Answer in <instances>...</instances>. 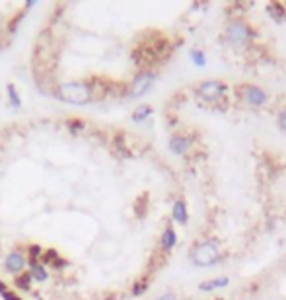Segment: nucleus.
Listing matches in <instances>:
<instances>
[{
    "label": "nucleus",
    "mask_w": 286,
    "mask_h": 300,
    "mask_svg": "<svg viewBox=\"0 0 286 300\" xmlns=\"http://www.w3.org/2000/svg\"><path fill=\"white\" fill-rule=\"evenodd\" d=\"M57 98L70 103H88L92 101V94H90L88 82H66L57 88Z\"/></svg>",
    "instance_id": "1"
},
{
    "label": "nucleus",
    "mask_w": 286,
    "mask_h": 300,
    "mask_svg": "<svg viewBox=\"0 0 286 300\" xmlns=\"http://www.w3.org/2000/svg\"><path fill=\"white\" fill-rule=\"evenodd\" d=\"M191 259H193L195 265L199 267L212 265V263L220 261V252L216 250V246L212 242H204V244L195 248V252L191 254Z\"/></svg>",
    "instance_id": "2"
},
{
    "label": "nucleus",
    "mask_w": 286,
    "mask_h": 300,
    "mask_svg": "<svg viewBox=\"0 0 286 300\" xmlns=\"http://www.w3.org/2000/svg\"><path fill=\"white\" fill-rule=\"evenodd\" d=\"M251 35H253L251 30H249L242 20H234V22L228 26V30H226V41H230V43H234V45H242V43H245Z\"/></svg>",
    "instance_id": "3"
},
{
    "label": "nucleus",
    "mask_w": 286,
    "mask_h": 300,
    "mask_svg": "<svg viewBox=\"0 0 286 300\" xmlns=\"http://www.w3.org/2000/svg\"><path fill=\"white\" fill-rule=\"evenodd\" d=\"M236 94H240L244 100H247L251 105H263V103H267V100H269V96H267L261 88L251 86V84H242L240 88H236Z\"/></svg>",
    "instance_id": "4"
},
{
    "label": "nucleus",
    "mask_w": 286,
    "mask_h": 300,
    "mask_svg": "<svg viewBox=\"0 0 286 300\" xmlns=\"http://www.w3.org/2000/svg\"><path fill=\"white\" fill-rule=\"evenodd\" d=\"M152 82H154V74H152V72H142V74H138L136 80H132V86H130V90H128V96H130V98H140L144 92L150 90Z\"/></svg>",
    "instance_id": "5"
},
{
    "label": "nucleus",
    "mask_w": 286,
    "mask_h": 300,
    "mask_svg": "<svg viewBox=\"0 0 286 300\" xmlns=\"http://www.w3.org/2000/svg\"><path fill=\"white\" fill-rule=\"evenodd\" d=\"M197 92H199L203 98L218 100V98H222L224 96L226 86H224L222 82H218V80H210V82H203V84L197 88Z\"/></svg>",
    "instance_id": "6"
},
{
    "label": "nucleus",
    "mask_w": 286,
    "mask_h": 300,
    "mask_svg": "<svg viewBox=\"0 0 286 300\" xmlns=\"http://www.w3.org/2000/svg\"><path fill=\"white\" fill-rule=\"evenodd\" d=\"M4 265H6V269H8L10 273L20 275V273H24V267H26V257H24L20 252H10V254L6 256Z\"/></svg>",
    "instance_id": "7"
},
{
    "label": "nucleus",
    "mask_w": 286,
    "mask_h": 300,
    "mask_svg": "<svg viewBox=\"0 0 286 300\" xmlns=\"http://www.w3.org/2000/svg\"><path fill=\"white\" fill-rule=\"evenodd\" d=\"M175 242H177V234L175 230L171 228V226H167L163 234L160 236V246H162V250H163V254H169L173 248H175Z\"/></svg>",
    "instance_id": "8"
},
{
    "label": "nucleus",
    "mask_w": 286,
    "mask_h": 300,
    "mask_svg": "<svg viewBox=\"0 0 286 300\" xmlns=\"http://www.w3.org/2000/svg\"><path fill=\"white\" fill-rule=\"evenodd\" d=\"M169 148L175 152V154H185L187 150L191 148V140L187 136H181V134H177V136H173L171 138V142H169Z\"/></svg>",
    "instance_id": "9"
},
{
    "label": "nucleus",
    "mask_w": 286,
    "mask_h": 300,
    "mask_svg": "<svg viewBox=\"0 0 286 300\" xmlns=\"http://www.w3.org/2000/svg\"><path fill=\"white\" fill-rule=\"evenodd\" d=\"M228 285V277H218V279H212V281H204V283H201L199 285V289L201 291H206V293H210V291H216V289H222Z\"/></svg>",
    "instance_id": "10"
},
{
    "label": "nucleus",
    "mask_w": 286,
    "mask_h": 300,
    "mask_svg": "<svg viewBox=\"0 0 286 300\" xmlns=\"http://www.w3.org/2000/svg\"><path fill=\"white\" fill-rule=\"evenodd\" d=\"M173 218L177 222H181V224L187 222V207H185L183 201H175V205H173Z\"/></svg>",
    "instance_id": "11"
},
{
    "label": "nucleus",
    "mask_w": 286,
    "mask_h": 300,
    "mask_svg": "<svg viewBox=\"0 0 286 300\" xmlns=\"http://www.w3.org/2000/svg\"><path fill=\"white\" fill-rule=\"evenodd\" d=\"M30 275H32V279H35V283H43L49 279V273H47L45 265H39V263H33L30 269Z\"/></svg>",
    "instance_id": "12"
},
{
    "label": "nucleus",
    "mask_w": 286,
    "mask_h": 300,
    "mask_svg": "<svg viewBox=\"0 0 286 300\" xmlns=\"http://www.w3.org/2000/svg\"><path fill=\"white\" fill-rule=\"evenodd\" d=\"M43 259L47 261V263H51V265H55V267H61V265H64L66 261H64L63 257L55 252V250H49V252H45L43 254Z\"/></svg>",
    "instance_id": "13"
},
{
    "label": "nucleus",
    "mask_w": 286,
    "mask_h": 300,
    "mask_svg": "<svg viewBox=\"0 0 286 300\" xmlns=\"http://www.w3.org/2000/svg\"><path fill=\"white\" fill-rule=\"evenodd\" d=\"M152 115V107L150 105H140L134 113H132V121H136V123H142L146 117H150Z\"/></svg>",
    "instance_id": "14"
},
{
    "label": "nucleus",
    "mask_w": 286,
    "mask_h": 300,
    "mask_svg": "<svg viewBox=\"0 0 286 300\" xmlns=\"http://www.w3.org/2000/svg\"><path fill=\"white\" fill-rule=\"evenodd\" d=\"M16 287L18 289H22V291H30L32 289V275L30 273H20L18 277H16Z\"/></svg>",
    "instance_id": "15"
},
{
    "label": "nucleus",
    "mask_w": 286,
    "mask_h": 300,
    "mask_svg": "<svg viewBox=\"0 0 286 300\" xmlns=\"http://www.w3.org/2000/svg\"><path fill=\"white\" fill-rule=\"evenodd\" d=\"M267 10L275 16V20H283V18H285V6H283V4H279V2L269 4V8H267Z\"/></svg>",
    "instance_id": "16"
},
{
    "label": "nucleus",
    "mask_w": 286,
    "mask_h": 300,
    "mask_svg": "<svg viewBox=\"0 0 286 300\" xmlns=\"http://www.w3.org/2000/svg\"><path fill=\"white\" fill-rule=\"evenodd\" d=\"M189 57H191V61H193L197 67H204V63H206V59H204L203 51H199V49H191Z\"/></svg>",
    "instance_id": "17"
},
{
    "label": "nucleus",
    "mask_w": 286,
    "mask_h": 300,
    "mask_svg": "<svg viewBox=\"0 0 286 300\" xmlns=\"http://www.w3.org/2000/svg\"><path fill=\"white\" fill-rule=\"evenodd\" d=\"M8 92H10V103H12V107H20V105H22V101H20V96H18V92H16L14 84H10V86H8Z\"/></svg>",
    "instance_id": "18"
},
{
    "label": "nucleus",
    "mask_w": 286,
    "mask_h": 300,
    "mask_svg": "<svg viewBox=\"0 0 286 300\" xmlns=\"http://www.w3.org/2000/svg\"><path fill=\"white\" fill-rule=\"evenodd\" d=\"M66 125H68V129H70V131H74V133H76V131H82V129H84V123H82V121H74V119L66 121Z\"/></svg>",
    "instance_id": "19"
},
{
    "label": "nucleus",
    "mask_w": 286,
    "mask_h": 300,
    "mask_svg": "<svg viewBox=\"0 0 286 300\" xmlns=\"http://www.w3.org/2000/svg\"><path fill=\"white\" fill-rule=\"evenodd\" d=\"M146 289H148V283H142V281H140V283H136V285L132 287V295H142Z\"/></svg>",
    "instance_id": "20"
},
{
    "label": "nucleus",
    "mask_w": 286,
    "mask_h": 300,
    "mask_svg": "<svg viewBox=\"0 0 286 300\" xmlns=\"http://www.w3.org/2000/svg\"><path fill=\"white\" fill-rule=\"evenodd\" d=\"M30 256H32V259L33 257H41V248L39 246H32L30 248Z\"/></svg>",
    "instance_id": "21"
},
{
    "label": "nucleus",
    "mask_w": 286,
    "mask_h": 300,
    "mask_svg": "<svg viewBox=\"0 0 286 300\" xmlns=\"http://www.w3.org/2000/svg\"><path fill=\"white\" fill-rule=\"evenodd\" d=\"M279 123H281V127H283V129L286 131V109L283 111V113H281V117H279Z\"/></svg>",
    "instance_id": "22"
},
{
    "label": "nucleus",
    "mask_w": 286,
    "mask_h": 300,
    "mask_svg": "<svg viewBox=\"0 0 286 300\" xmlns=\"http://www.w3.org/2000/svg\"><path fill=\"white\" fill-rule=\"evenodd\" d=\"M158 300H177V299H175V295H171V293H165V295L158 297Z\"/></svg>",
    "instance_id": "23"
},
{
    "label": "nucleus",
    "mask_w": 286,
    "mask_h": 300,
    "mask_svg": "<svg viewBox=\"0 0 286 300\" xmlns=\"http://www.w3.org/2000/svg\"><path fill=\"white\" fill-rule=\"evenodd\" d=\"M2 295L6 297V300H22V299H20V297H16V295H12V293H8V291H4Z\"/></svg>",
    "instance_id": "24"
}]
</instances>
